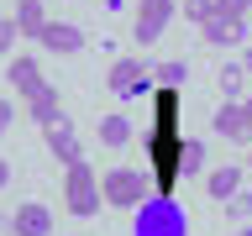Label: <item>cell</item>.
I'll return each instance as SVG.
<instances>
[{
  "label": "cell",
  "mask_w": 252,
  "mask_h": 236,
  "mask_svg": "<svg viewBox=\"0 0 252 236\" xmlns=\"http://www.w3.org/2000/svg\"><path fill=\"white\" fill-rule=\"evenodd\" d=\"M179 157H184V137H179V89H153V137H147V168H153V194L168 200L179 189Z\"/></svg>",
  "instance_id": "cell-1"
},
{
  "label": "cell",
  "mask_w": 252,
  "mask_h": 236,
  "mask_svg": "<svg viewBox=\"0 0 252 236\" xmlns=\"http://www.w3.org/2000/svg\"><path fill=\"white\" fill-rule=\"evenodd\" d=\"M63 205H68V215L90 220L105 210V194H100V173L79 157V163H68V173H63Z\"/></svg>",
  "instance_id": "cell-2"
},
{
  "label": "cell",
  "mask_w": 252,
  "mask_h": 236,
  "mask_svg": "<svg viewBox=\"0 0 252 236\" xmlns=\"http://www.w3.org/2000/svg\"><path fill=\"white\" fill-rule=\"evenodd\" d=\"M100 194H105V205H116V210H137V205L153 194V173L110 168V173H100Z\"/></svg>",
  "instance_id": "cell-3"
},
{
  "label": "cell",
  "mask_w": 252,
  "mask_h": 236,
  "mask_svg": "<svg viewBox=\"0 0 252 236\" xmlns=\"http://www.w3.org/2000/svg\"><path fill=\"white\" fill-rule=\"evenodd\" d=\"M105 89L116 100H142V94H153V63L142 58H116L105 74Z\"/></svg>",
  "instance_id": "cell-4"
},
{
  "label": "cell",
  "mask_w": 252,
  "mask_h": 236,
  "mask_svg": "<svg viewBox=\"0 0 252 236\" xmlns=\"http://www.w3.org/2000/svg\"><path fill=\"white\" fill-rule=\"evenodd\" d=\"M168 27H173V0H142V5H137V27H131V37H137L142 47H153Z\"/></svg>",
  "instance_id": "cell-5"
},
{
  "label": "cell",
  "mask_w": 252,
  "mask_h": 236,
  "mask_svg": "<svg viewBox=\"0 0 252 236\" xmlns=\"http://www.w3.org/2000/svg\"><path fill=\"white\" fill-rule=\"evenodd\" d=\"M42 142H47V152L58 157L63 168H68V163H79V131H74V121H68V116H58V121L53 126H42Z\"/></svg>",
  "instance_id": "cell-6"
},
{
  "label": "cell",
  "mask_w": 252,
  "mask_h": 236,
  "mask_svg": "<svg viewBox=\"0 0 252 236\" xmlns=\"http://www.w3.org/2000/svg\"><path fill=\"white\" fill-rule=\"evenodd\" d=\"M200 37H205V47H242L247 42V21H236V16H210L200 27Z\"/></svg>",
  "instance_id": "cell-7"
},
{
  "label": "cell",
  "mask_w": 252,
  "mask_h": 236,
  "mask_svg": "<svg viewBox=\"0 0 252 236\" xmlns=\"http://www.w3.org/2000/svg\"><path fill=\"white\" fill-rule=\"evenodd\" d=\"M210 126H216V137H226V142H242V147L252 142V126H247V110H242V100H226V105L210 116Z\"/></svg>",
  "instance_id": "cell-8"
},
{
  "label": "cell",
  "mask_w": 252,
  "mask_h": 236,
  "mask_svg": "<svg viewBox=\"0 0 252 236\" xmlns=\"http://www.w3.org/2000/svg\"><path fill=\"white\" fill-rule=\"evenodd\" d=\"M11 231H16V236H53V210H47L42 200H27V205H16V215H11Z\"/></svg>",
  "instance_id": "cell-9"
},
{
  "label": "cell",
  "mask_w": 252,
  "mask_h": 236,
  "mask_svg": "<svg viewBox=\"0 0 252 236\" xmlns=\"http://www.w3.org/2000/svg\"><path fill=\"white\" fill-rule=\"evenodd\" d=\"M37 42H42L47 53H63V58H68V53L84 47V27H79V21H47Z\"/></svg>",
  "instance_id": "cell-10"
},
{
  "label": "cell",
  "mask_w": 252,
  "mask_h": 236,
  "mask_svg": "<svg viewBox=\"0 0 252 236\" xmlns=\"http://www.w3.org/2000/svg\"><path fill=\"white\" fill-rule=\"evenodd\" d=\"M27 116H32L37 126H53V121L63 116V100H58V89H53L47 79H42V84H37V89L27 94Z\"/></svg>",
  "instance_id": "cell-11"
},
{
  "label": "cell",
  "mask_w": 252,
  "mask_h": 236,
  "mask_svg": "<svg viewBox=\"0 0 252 236\" xmlns=\"http://www.w3.org/2000/svg\"><path fill=\"white\" fill-rule=\"evenodd\" d=\"M100 142H105L110 152H121V147H131V116L126 110H110V116H100Z\"/></svg>",
  "instance_id": "cell-12"
},
{
  "label": "cell",
  "mask_w": 252,
  "mask_h": 236,
  "mask_svg": "<svg viewBox=\"0 0 252 236\" xmlns=\"http://www.w3.org/2000/svg\"><path fill=\"white\" fill-rule=\"evenodd\" d=\"M236 189H242V168H236V163H220V168H210L205 173V194H210V200H231Z\"/></svg>",
  "instance_id": "cell-13"
},
{
  "label": "cell",
  "mask_w": 252,
  "mask_h": 236,
  "mask_svg": "<svg viewBox=\"0 0 252 236\" xmlns=\"http://www.w3.org/2000/svg\"><path fill=\"white\" fill-rule=\"evenodd\" d=\"M11 21H16V31H21V37H42V27H47V5H42V0H16Z\"/></svg>",
  "instance_id": "cell-14"
},
{
  "label": "cell",
  "mask_w": 252,
  "mask_h": 236,
  "mask_svg": "<svg viewBox=\"0 0 252 236\" xmlns=\"http://www.w3.org/2000/svg\"><path fill=\"white\" fill-rule=\"evenodd\" d=\"M216 89H220V100H247V68H242V63H220L216 68Z\"/></svg>",
  "instance_id": "cell-15"
},
{
  "label": "cell",
  "mask_w": 252,
  "mask_h": 236,
  "mask_svg": "<svg viewBox=\"0 0 252 236\" xmlns=\"http://www.w3.org/2000/svg\"><path fill=\"white\" fill-rule=\"evenodd\" d=\"M5 74H11V84L21 94H32L37 89V84H42V68H37V58H32V53H16L11 58V68H5Z\"/></svg>",
  "instance_id": "cell-16"
},
{
  "label": "cell",
  "mask_w": 252,
  "mask_h": 236,
  "mask_svg": "<svg viewBox=\"0 0 252 236\" xmlns=\"http://www.w3.org/2000/svg\"><path fill=\"white\" fill-rule=\"evenodd\" d=\"M184 79H189V63L184 58L153 63V89H184Z\"/></svg>",
  "instance_id": "cell-17"
},
{
  "label": "cell",
  "mask_w": 252,
  "mask_h": 236,
  "mask_svg": "<svg viewBox=\"0 0 252 236\" xmlns=\"http://www.w3.org/2000/svg\"><path fill=\"white\" fill-rule=\"evenodd\" d=\"M205 168V142L184 137V157H179V173H200Z\"/></svg>",
  "instance_id": "cell-18"
},
{
  "label": "cell",
  "mask_w": 252,
  "mask_h": 236,
  "mask_svg": "<svg viewBox=\"0 0 252 236\" xmlns=\"http://www.w3.org/2000/svg\"><path fill=\"white\" fill-rule=\"evenodd\" d=\"M226 215L231 220H252V189H236L231 200H226Z\"/></svg>",
  "instance_id": "cell-19"
},
{
  "label": "cell",
  "mask_w": 252,
  "mask_h": 236,
  "mask_svg": "<svg viewBox=\"0 0 252 236\" xmlns=\"http://www.w3.org/2000/svg\"><path fill=\"white\" fill-rule=\"evenodd\" d=\"M184 16L194 21V27H205V21L216 16V0H184Z\"/></svg>",
  "instance_id": "cell-20"
},
{
  "label": "cell",
  "mask_w": 252,
  "mask_h": 236,
  "mask_svg": "<svg viewBox=\"0 0 252 236\" xmlns=\"http://www.w3.org/2000/svg\"><path fill=\"white\" fill-rule=\"evenodd\" d=\"M16 37H21V31H16V21H11V16H0V58L16 47Z\"/></svg>",
  "instance_id": "cell-21"
},
{
  "label": "cell",
  "mask_w": 252,
  "mask_h": 236,
  "mask_svg": "<svg viewBox=\"0 0 252 236\" xmlns=\"http://www.w3.org/2000/svg\"><path fill=\"white\" fill-rule=\"evenodd\" d=\"M216 11H220V16H236V21H247L252 0H216Z\"/></svg>",
  "instance_id": "cell-22"
},
{
  "label": "cell",
  "mask_w": 252,
  "mask_h": 236,
  "mask_svg": "<svg viewBox=\"0 0 252 236\" xmlns=\"http://www.w3.org/2000/svg\"><path fill=\"white\" fill-rule=\"evenodd\" d=\"M11 121H16V105H11V100H5V94H0V137L11 131Z\"/></svg>",
  "instance_id": "cell-23"
},
{
  "label": "cell",
  "mask_w": 252,
  "mask_h": 236,
  "mask_svg": "<svg viewBox=\"0 0 252 236\" xmlns=\"http://www.w3.org/2000/svg\"><path fill=\"white\" fill-rule=\"evenodd\" d=\"M236 63H242V68H247V79H252V42L242 47V58H236Z\"/></svg>",
  "instance_id": "cell-24"
},
{
  "label": "cell",
  "mask_w": 252,
  "mask_h": 236,
  "mask_svg": "<svg viewBox=\"0 0 252 236\" xmlns=\"http://www.w3.org/2000/svg\"><path fill=\"white\" fill-rule=\"evenodd\" d=\"M11 184V163H5V157H0V189Z\"/></svg>",
  "instance_id": "cell-25"
},
{
  "label": "cell",
  "mask_w": 252,
  "mask_h": 236,
  "mask_svg": "<svg viewBox=\"0 0 252 236\" xmlns=\"http://www.w3.org/2000/svg\"><path fill=\"white\" fill-rule=\"evenodd\" d=\"M242 110H247V126H252V94H247V100H242Z\"/></svg>",
  "instance_id": "cell-26"
},
{
  "label": "cell",
  "mask_w": 252,
  "mask_h": 236,
  "mask_svg": "<svg viewBox=\"0 0 252 236\" xmlns=\"http://www.w3.org/2000/svg\"><path fill=\"white\" fill-rule=\"evenodd\" d=\"M236 236H252V220H247V226H242V231H236Z\"/></svg>",
  "instance_id": "cell-27"
},
{
  "label": "cell",
  "mask_w": 252,
  "mask_h": 236,
  "mask_svg": "<svg viewBox=\"0 0 252 236\" xmlns=\"http://www.w3.org/2000/svg\"><path fill=\"white\" fill-rule=\"evenodd\" d=\"M247 168H252V142H247Z\"/></svg>",
  "instance_id": "cell-28"
}]
</instances>
